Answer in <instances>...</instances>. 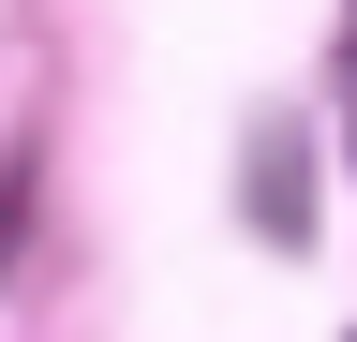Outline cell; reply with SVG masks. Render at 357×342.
I'll list each match as a JSON object with an SVG mask.
<instances>
[{
	"instance_id": "1",
	"label": "cell",
	"mask_w": 357,
	"mask_h": 342,
	"mask_svg": "<svg viewBox=\"0 0 357 342\" xmlns=\"http://www.w3.org/2000/svg\"><path fill=\"white\" fill-rule=\"evenodd\" d=\"M342 75H357V60H342Z\"/></svg>"
}]
</instances>
